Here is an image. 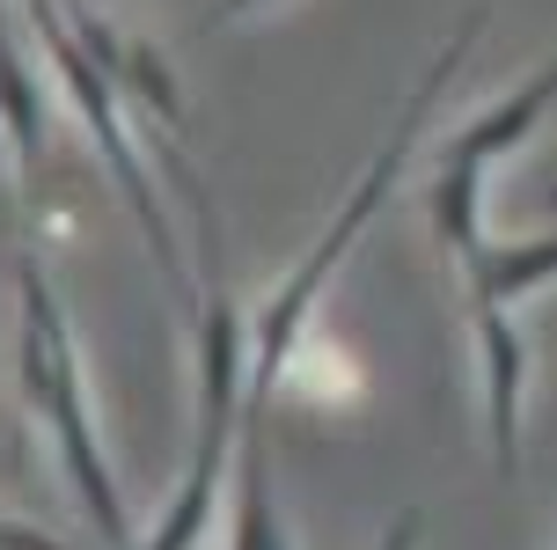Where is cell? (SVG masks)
Instances as JSON below:
<instances>
[{"label":"cell","mask_w":557,"mask_h":550,"mask_svg":"<svg viewBox=\"0 0 557 550\" xmlns=\"http://www.w3.org/2000/svg\"><path fill=\"white\" fill-rule=\"evenodd\" d=\"M418 543H425V514H418V506H404V514L382 528V543H374V550H418Z\"/></svg>","instance_id":"12"},{"label":"cell","mask_w":557,"mask_h":550,"mask_svg":"<svg viewBox=\"0 0 557 550\" xmlns=\"http://www.w3.org/2000/svg\"><path fill=\"white\" fill-rule=\"evenodd\" d=\"M476 359H484V426H492V463L499 477L521 469V396H529V338L513 330V308L470 302Z\"/></svg>","instance_id":"6"},{"label":"cell","mask_w":557,"mask_h":550,"mask_svg":"<svg viewBox=\"0 0 557 550\" xmlns=\"http://www.w3.org/2000/svg\"><path fill=\"white\" fill-rule=\"evenodd\" d=\"M476 23L484 15H470V23L447 37V52L425 66V82L411 88V103L396 110V125H389V139L374 147V162L360 169V184L345 192V206L331 213V228L308 243V257L286 272V286H278L272 302L257 308V323H243V338H250V375H243V418H264L272 412V389L286 382V367H294V345H301V330H308V316H315V302H323V286H331V272L352 257V243L367 235V220L389 206V192H396V176H404V162H411V147H418V133H425V118H433V96H441L447 82H455V66H462V52H470V37H476Z\"/></svg>","instance_id":"1"},{"label":"cell","mask_w":557,"mask_h":550,"mask_svg":"<svg viewBox=\"0 0 557 550\" xmlns=\"http://www.w3.org/2000/svg\"><path fill=\"white\" fill-rule=\"evenodd\" d=\"M191 206H198V257H206V294H198V426H191L184 485L162 506L147 550H198L206 543V528H213V514H221V499H227V455H235L243 375H250V338H243V316H235V302H227V286H221V220H213L198 184H191Z\"/></svg>","instance_id":"3"},{"label":"cell","mask_w":557,"mask_h":550,"mask_svg":"<svg viewBox=\"0 0 557 550\" xmlns=\"http://www.w3.org/2000/svg\"><path fill=\"white\" fill-rule=\"evenodd\" d=\"M29 8V29H37V52H45V66H52L59 82H66V96H74V110H82L88 139H96V155L111 162L117 192H125V206H133L139 235L154 243V265H162L169 279H176V243H169V213H162V192H154V176H147V155H139L133 125H125V103H117V88L88 66V52L74 45V29L52 15V0H23Z\"/></svg>","instance_id":"5"},{"label":"cell","mask_w":557,"mask_h":550,"mask_svg":"<svg viewBox=\"0 0 557 550\" xmlns=\"http://www.w3.org/2000/svg\"><path fill=\"white\" fill-rule=\"evenodd\" d=\"M15 389L23 412L37 418V433L52 440V463L66 469V485L82 499L88 528L103 543H133V514L117 499V477L103 463V440L88 418V389H82V353H74V323L66 302L52 294V279L37 257H15Z\"/></svg>","instance_id":"2"},{"label":"cell","mask_w":557,"mask_h":550,"mask_svg":"<svg viewBox=\"0 0 557 550\" xmlns=\"http://www.w3.org/2000/svg\"><path fill=\"white\" fill-rule=\"evenodd\" d=\"M66 29H74V45L88 52V66H96V74L117 88V103L133 96V103H139V110H154L162 125H184V103H176V82H169L162 52H147L139 37L111 29L103 15H96V8H82V0H74V23H66Z\"/></svg>","instance_id":"7"},{"label":"cell","mask_w":557,"mask_h":550,"mask_svg":"<svg viewBox=\"0 0 557 550\" xmlns=\"http://www.w3.org/2000/svg\"><path fill=\"white\" fill-rule=\"evenodd\" d=\"M0 550H74V543H66V536H52V528H37V522L0 514Z\"/></svg>","instance_id":"11"},{"label":"cell","mask_w":557,"mask_h":550,"mask_svg":"<svg viewBox=\"0 0 557 550\" xmlns=\"http://www.w3.org/2000/svg\"><path fill=\"white\" fill-rule=\"evenodd\" d=\"M243 440H235V499H227V550H294L286 522H278L272 499V455H264V418H235Z\"/></svg>","instance_id":"8"},{"label":"cell","mask_w":557,"mask_h":550,"mask_svg":"<svg viewBox=\"0 0 557 550\" xmlns=\"http://www.w3.org/2000/svg\"><path fill=\"white\" fill-rule=\"evenodd\" d=\"M250 8H264V0H221L213 15H221V23H227V15H250Z\"/></svg>","instance_id":"13"},{"label":"cell","mask_w":557,"mask_h":550,"mask_svg":"<svg viewBox=\"0 0 557 550\" xmlns=\"http://www.w3.org/2000/svg\"><path fill=\"white\" fill-rule=\"evenodd\" d=\"M557 272V243L550 235H521V243H476L462 257V294L492 308H513L521 294H543Z\"/></svg>","instance_id":"9"},{"label":"cell","mask_w":557,"mask_h":550,"mask_svg":"<svg viewBox=\"0 0 557 550\" xmlns=\"http://www.w3.org/2000/svg\"><path fill=\"white\" fill-rule=\"evenodd\" d=\"M550 66H535L521 88H506L499 103H484L470 125H455L441 139V155H433V176H425V228H433V243L462 265L476 243H484V176L513 155V147H529V133L550 118Z\"/></svg>","instance_id":"4"},{"label":"cell","mask_w":557,"mask_h":550,"mask_svg":"<svg viewBox=\"0 0 557 550\" xmlns=\"http://www.w3.org/2000/svg\"><path fill=\"white\" fill-rule=\"evenodd\" d=\"M0 133H8L23 169L45 162V96H37V74L23 59V23L8 0H0Z\"/></svg>","instance_id":"10"},{"label":"cell","mask_w":557,"mask_h":550,"mask_svg":"<svg viewBox=\"0 0 557 550\" xmlns=\"http://www.w3.org/2000/svg\"><path fill=\"white\" fill-rule=\"evenodd\" d=\"M0 192H8V169H0Z\"/></svg>","instance_id":"14"}]
</instances>
